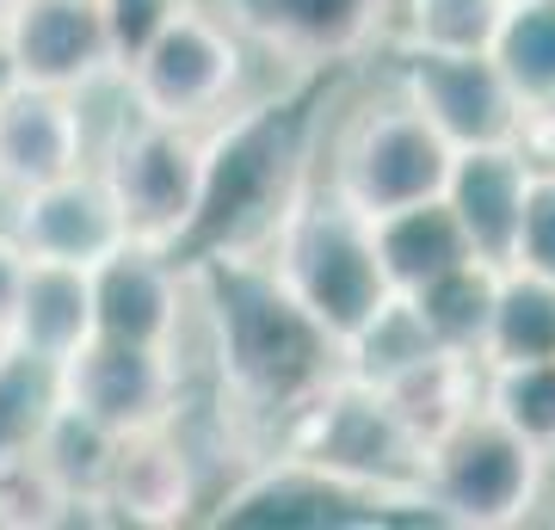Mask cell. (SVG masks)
<instances>
[{
  "instance_id": "obj_1",
  "label": "cell",
  "mask_w": 555,
  "mask_h": 530,
  "mask_svg": "<svg viewBox=\"0 0 555 530\" xmlns=\"http://www.w3.org/2000/svg\"><path fill=\"white\" fill-rule=\"evenodd\" d=\"M192 314L210 346V395L222 438H284V426L339 371V339L284 290L266 247H217L185 266Z\"/></svg>"
},
{
  "instance_id": "obj_2",
  "label": "cell",
  "mask_w": 555,
  "mask_h": 530,
  "mask_svg": "<svg viewBox=\"0 0 555 530\" xmlns=\"http://www.w3.org/2000/svg\"><path fill=\"white\" fill-rule=\"evenodd\" d=\"M278 469L339 493H364L383 506H420L426 493V444H420L389 395L364 376L339 371L278 438Z\"/></svg>"
},
{
  "instance_id": "obj_3",
  "label": "cell",
  "mask_w": 555,
  "mask_h": 530,
  "mask_svg": "<svg viewBox=\"0 0 555 530\" xmlns=\"http://www.w3.org/2000/svg\"><path fill=\"white\" fill-rule=\"evenodd\" d=\"M266 259L284 277V290L297 296L339 346L377 314L383 296L396 290L377 254V222L352 210L327 179L297 185L284 197L272 235H266Z\"/></svg>"
},
{
  "instance_id": "obj_4",
  "label": "cell",
  "mask_w": 555,
  "mask_h": 530,
  "mask_svg": "<svg viewBox=\"0 0 555 530\" xmlns=\"http://www.w3.org/2000/svg\"><path fill=\"white\" fill-rule=\"evenodd\" d=\"M93 167L118 197L130 241L167 254L198 229L217 197V137H204L198 124L142 118L137 105H124L118 124L93 142Z\"/></svg>"
},
{
  "instance_id": "obj_5",
  "label": "cell",
  "mask_w": 555,
  "mask_h": 530,
  "mask_svg": "<svg viewBox=\"0 0 555 530\" xmlns=\"http://www.w3.org/2000/svg\"><path fill=\"white\" fill-rule=\"evenodd\" d=\"M456 148L438 137L426 112L408 99H371L339 124L334 148H327V185H334L352 210L377 222L401 204H426L444 197Z\"/></svg>"
},
{
  "instance_id": "obj_6",
  "label": "cell",
  "mask_w": 555,
  "mask_h": 530,
  "mask_svg": "<svg viewBox=\"0 0 555 530\" xmlns=\"http://www.w3.org/2000/svg\"><path fill=\"white\" fill-rule=\"evenodd\" d=\"M543 469H550L543 451H531L506 419L476 408L426 451V493H420V506L451 518V525H469V530L525 525L537 493H543Z\"/></svg>"
},
{
  "instance_id": "obj_7",
  "label": "cell",
  "mask_w": 555,
  "mask_h": 530,
  "mask_svg": "<svg viewBox=\"0 0 555 530\" xmlns=\"http://www.w3.org/2000/svg\"><path fill=\"white\" fill-rule=\"evenodd\" d=\"M241 31L204 7H185L130 68H124V93L142 118L160 124H217L241 87Z\"/></svg>"
},
{
  "instance_id": "obj_8",
  "label": "cell",
  "mask_w": 555,
  "mask_h": 530,
  "mask_svg": "<svg viewBox=\"0 0 555 530\" xmlns=\"http://www.w3.org/2000/svg\"><path fill=\"white\" fill-rule=\"evenodd\" d=\"M401 99L426 112L451 148H494L525 137V99L506 80L494 50H426L408 43L401 56Z\"/></svg>"
},
{
  "instance_id": "obj_9",
  "label": "cell",
  "mask_w": 555,
  "mask_h": 530,
  "mask_svg": "<svg viewBox=\"0 0 555 530\" xmlns=\"http://www.w3.org/2000/svg\"><path fill=\"white\" fill-rule=\"evenodd\" d=\"M62 401L105 419L118 438L173 426L179 413V371L167 346H137V339L93 334L75 358H62Z\"/></svg>"
},
{
  "instance_id": "obj_10",
  "label": "cell",
  "mask_w": 555,
  "mask_h": 530,
  "mask_svg": "<svg viewBox=\"0 0 555 530\" xmlns=\"http://www.w3.org/2000/svg\"><path fill=\"white\" fill-rule=\"evenodd\" d=\"M0 62L13 80L56 93H87L118 75L100 0H20L0 25Z\"/></svg>"
},
{
  "instance_id": "obj_11",
  "label": "cell",
  "mask_w": 555,
  "mask_h": 530,
  "mask_svg": "<svg viewBox=\"0 0 555 530\" xmlns=\"http://www.w3.org/2000/svg\"><path fill=\"white\" fill-rule=\"evenodd\" d=\"M0 229L20 241L31 259H62V266H87V272L130 241L118 197H112V185H105V173L93 160L50 179V185H31V192L7 197Z\"/></svg>"
},
{
  "instance_id": "obj_12",
  "label": "cell",
  "mask_w": 555,
  "mask_h": 530,
  "mask_svg": "<svg viewBox=\"0 0 555 530\" xmlns=\"http://www.w3.org/2000/svg\"><path fill=\"white\" fill-rule=\"evenodd\" d=\"M222 13L241 38L272 50L278 62L321 68L364 56L383 38L389 0H222Z\"/></svg>"
},
{
  "instance_id": "obj_13",
  "label": "cell",
  "mask_w": 555,
  "mask_h": 530,
  "mask_svg": "<svg viewBox=\"0 0 555 530\" xmlns=\"http://www.w3.org/2000/svg\"><path fill=\"white\" fill-rule=\"evenodd\" d=\"M93 160V130L80 112V93L0 80V192H31Z\"/></svg>"
},
{
  "instance_id": "obj_14",
  "label": "cell",
  "mask_w": 555,
  "mask_h": 530,
  "mask_svg": "<svg viewBox=\"0 0 555 530\" xmlns=\"http://www.w3.org/2000/svg\"><path fill=\"white\" fill-rule=\"evenodd\" d=\"M100 500H105V525H142V530L185 525L192 506H198V456L185 451V438L173 426L130 432L118 438Z\"/></svg>"
},
{
  "instance_id": "obj_15",
  "label": "cell",
  "mask_w": 555,
  "mask_h": 530,
  "mask_svg": "<svg viewBox=\"0 0 555 530\" xmlns=\"http://www.w3.org/2000/svg\"><path fill=\"white\" fill-rule=\"evenodd\" d=\"M525 185H531V155L518 142L494 148H456L451 179H444V204H451L456 229L469 241V254L488 266H513L518 254V217H525Z\"/></svg>"
},
{
  "instance_id": "obj_16",
  "label": "cell",
  "mask_w": 555,
  "mask_h": 530,
  "mask_svg": "<svg viewBox=\"0 0 555 530\" xmlns=\"http://www.w3.org/2000/svg\"><path fill=\"white\" fill-rule=\"evenodd\" d=\"M93 314H100V334L112 339L167 346L185 314V266H173L167 247L124 241L118 254L93 266Z\"/></svg>"
},
{
  "instance_id": "obj_17",
  "label": "cell",
  "mask_w": 555,
  "mask_h": 530,
  "mask_svg": "<svg viewBox=\"0 0 555 530\" xmlns=\"http://www.w3.org/2000/svg\"><path fill=\"white\" fill-rule=\"evenodd\" d=\"M100 334L93 314V272L87 266H62V259H31L20 284V302L7 314V346L31 358H75L87 339Z\"/></svg>"
},
{
  "instance_id": "obj_18",
  "label": "cell",
  "mask_w": 555,
  "mask_h": 530,
  "mask_svg": "<svg viewBox=\"0 0 555 530\" xmlns=\"http://www.w3.org/2000/svg\"><path fill=\"white\" fill-rule=\"evenodd\" d=\"M377 389L389 395V408L401 413V426L433 451L456 419H469V413L481 408V358L438 346V352H426L420 364L396 371L389 383H377Z\"/></svg>"
},
{
  "instance_id": "obj_19",
  "label": "cell",
  "mask_w": 555,
  "mask_h": 530,
  "mask_svg": "<svg viewBox=\"0 0 555 530\" xmlns=\"http://www.w3.org/2000/svg\"><path fill=\"white\" fill-rule=\"evenodd\" d=\"M31 456H38L43 475L75 500V518L105 525V500L100 493H105V475H112V456H118V432H112L105 419H93V413L75 408V401H56L50 419H43L38 451Z\"/></svg>"
},
{
  "instance_id": "obj_20",
  "label": "cell",
  "mask_w": 555,
  "mask_h": 530,
  "mask_svg": "<svg viewBox=\"0 0 555 530\" xmlns=\"http://www.w3.org/2000/svg\"><path fill=\"white\" fill-rule=\"evenodd\" d=\"M377 254H383V272H389L396 290H420V284H433L438 272H451V266H463V259H476L444 197L401 204V210L377 217Z\"/></svg>"
},
{
  "instance_id": "obj_21",
  "label": "cell",
  "mask_w": 555,
  "mask_h": 530,
  "mask_svg": "<svg viewBox=\"0 0 555 530\" xmlns=\"http://www.w3.org/2000/svg\"><path fill=\"white\" fill-rule=\"evenodd\" d=\"M543 358H555V277L506 266L481 364H543Z\"/></svg>"
},
{
  "instance_id": "obj_22",
  "label": "cell",
  "mask_w": 555,
  "mask_h": 530,
  "mask_svg": "<svg viewBox=\"0 0 555 530\" xmlns=\"http://www.w3.org/2000/svg\"><path fill=\"white\" fill-rule=\"evenodd\" d=\"M408 296L420 302V314H426V327L438 334V346L481 358L488 321H494V296H500V266L463 259V266L438 272L433 284H420V290H408Z\"/></svg>"
},
{
  "instance_id": "obj_23",
  "label": "cell",
  "mask_w": 555,
  "mask_h": 530,
  "mask_svg": "<svg viewBox=\"0 0 555 530\" xmlns=\"http://www.w3.org/2000/svg\"><path fill=\"white\" fill-rule=\"evenodd\" d=\"M426 352H438V334L426 327V314H420V302L408 290H389L377 302V314H371L346 346H339L346 371L364 376V383H389L396 371L420 364Z\"/></svg>"
},
{
  "instance_id": "obj_24",
  "label": "cell",
  "mask_w": 555,
  "mask_h": 530,
  "mask_svg": "<svg viewBox=\"0 0 555 530\" xmlns=\"http://www.w3.org/2000/svg\"><path fill=\"white\" fill-rule=\"evenodd\" d=\"M56 401H62V371L50 358H31L20 346L0 352V469L38 451V432Z\"/></svg>"
},
{
  "instance_id": "obj_25",
  "label": "cell",
  "mask_w": 555,
  "mask_h": 530,
  "mask_svg": "<svg viewBox=\"0 0 555 530\" xmlns=\"http://www.w3.org/2000/svg\"><path fill=\"white\" fill-rule=\"evenodd\" d=\"M481 408L506 419L543 463H555V358L543 364H481Z\"/></svg>"
},
{
  "instance_id": "obj_26",
  "label": "cell",
  "mask_w": 555,
  "mask_h": 530,
  "mask_svg": "<svg viewBox=\"0 0 555 530\" xmlns=\"http://www.w3.org/2000/svg\"><path fill=\"white\" fill-rule=\"evenodd\" d=\"M494 56L525 105H555V0H506Z\"/></svg>"
},
{
  "instance_id": "obj_27",
  "label": "cell",
  "mask_w": 555,
  "mask_h": 530,
  "mask_svg": "<svg viewBox=\"0 0 555 530\" xmlns=\"http://www.w3.org/2000/svg\"><path fill=\"white\" fill-rule=\"evenodd\" d=\"M506 0H408V43L426 50H494Z\"/></svg>"
},
{
  "instance_id": "obj_28",
  "label": "cell",
  "mask_w": 555,
  "mask_h": 530,
  "mask_svg": "<svg viewBox=\"0 0 555 530\" xmlns=\"http://www.w3.org/2000/svg\"><path fill=\"white\" fill-rule=\"evenodd\" d=\"M75 518V500L43 475L38 456H20L0 469V530H50Z\"/></svg>"
},
{
  "instance_id": "obj_29",
  "label": "cell",
  "mask_w": 555,
  "mask_h": 530,
  "mask_svg": "<svg viewBox=\"0 0 555 530\" xmlns=\"http://www.w3.org/2000/svg\"><path fill=\"white\" fill-rule=\"evenodd\" d=\"M192 0H100L105 13V31H112V56H118V68H130V62L149 50V43L167 31V25L185 13Z\"/></svg>"
},
{
  "instance_id": "obj_30",
  "label": "cell",
  "mask_w": 555,
  "mask_h": 530,
  "mask_svg": "<svg viewBox=\"0 0 555 530\" xmlns=\"http://www.w3.org/2000/svg\"><path fill=\"white\" fill-rule=\"evenodd\" d=\"M513 266L555 277V167H537V160H531V185H525V217H518Z\"/></svg>"
},
{
  "instance_id": "obj_31",
  "label": "cell",
  "mask_w": 555,
  "mask_h": 530,
  "mask_svg": "<svg viewBox=\"0 0 555 530\" xmlns=\"http://www.w3.org/2000/svg\"><path fill=\"white\" fill-rule=\"evenodd\" d=\"M25 266H31V254H25L20 241L7 235V229H0V334H7V314H13V302H20Z\"/></svg>"
},
{
  "instance_id": "obj_32",
  "label": "cell",
  "mask_w": 555,
  "mask_h": 530,
  "mask_svg": "<svg viewBox=\"0 0 555 530\" xmlns=\"http://www.w3.org/2000/svg\"><path fill=\"white\" fill-rule=\"evenodd\" d=\"M13 7H20V0H0V25H7V13H13Z\"/></svg>"
},
{
  "instance_id": "obj_33",
  "label": "cell",
  "mask_w": 555,
  "mask_h": 530,
  "mask_svg": "<svg viewBox=\"0 0 555 530\" xmlns=\"http://www.w3.org/2000/svg\"><path fill=\"white\" fill-rule=\"evenodd\" d=\"M0 352H7V334H0Z\"/></svg>"
}]
</instances>
